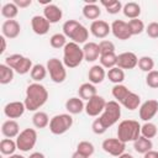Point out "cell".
<instances>
[{"instance_id": "1", "label": "cell", "mask_w": 158, "mask_h": 158, "mask_svg": "<svg viewBox=\"0 0 158 158\" xmlns=\"http://www.w3.org/2000/svg\"><path fill=\"white\" fill-rule=\"evenodd\" d=\"M48 100V91L41 83H32L26 88L25 106L28 111H38Z\"/></svg>"}, {"instance_id": "2", "label": "cell", "mask_w": 158, "mask_h": 158, "mask_svg": "<svg viewBox=\"0 0 158 158\" xmlns=\"http://www.w3.org/2000/svg\"><path fill=\"white\" fill-rule=\"evenodd\" d=\"M63 35L72 40V42L74 43H86V40L89 37V31L88 28L81 25L80 22H78L77 20H67L63 23Z\"/></svg>"}, {"instance_id": "3", "label": "cell", "mask_w": 158, "mask_h": 158, "mask_svg": "<svg viewBox=\"0 0 158 158\" xmlns=\"http://www.w3.org/2000/svg\"><path fill=\"white\" fill-rule=\"evenodd\" d=\"M141 136V125L136 120H123L117 127V138L125 143L135 142Z\"/></svg>"}, {"instance_id": "4", "label": "cell", "mask_w": 158, "mask_h": 158, "mask_svg": "<svg viewBox=\"0 0 158 158\" xmlns=\"http://www.w3.org/2000/svg\"><path fill=\"white\" fill-rule=\"evenodd\" d=\"M84 60L83 48L79 47L78 43L68 42L63 48V63L67 68H77Z\"/></svg>"}, {"instance_id": "5", "label": "cell", "mask_w": 158, "mask_h": 158, "mask_svg": "<svg viewBox=\"0 0 158 158\" xmlns=\"http://www.w3.org/2000/svg\"><path fill=\"white\" fill-rule=\"evenodd\" d=\"M120 117H121V105L117 101L111 100V101L106 102V106H105L102 114L98 117V120L107 130L109 127L114 126L118 121Z\"/></svg>"}, {"instance_id": "6", "label": "cell", "mask_w": 158, "mask_h": 158, "mask_svg": "<svg viewBox=\"0 0 158 158\" xmlns=\"http://www.w3.org/2000/svg\"><path fill=\"white\" fill-rule=\"evenodd\" d=\"M5 64L9 65L11 69H14L15 73L20 75H25L30 73L33 67L32 60L28 57H25L20 53H14V54L7 56L5 58Z\"/></svg>"}, {"instance_id": "7", "label": "cell", "mask_w": 158, "mask_h": 158, "mask_svg": "<svg viewBox=\"0 0 158 158\" xmlns=\"http://www.w3.org/2000/svg\"><path fill=\"white\" fill-rule=\"evenodd\" d=\"M73 126V117L70 114H59L51 118L49 131L53 135H63Z\"/></svg>"}, {"instance_id": "8", "label": "cell", "mask_w": 158, "mask_h": 158, "mask_svg": "<svg viewBox=\"0 0 158 158\" xmlns=\"http://www.w3.org/2000/svg\"><path fill=\"white\" fill-rule=\"evenodd\" d=\"M47 70L49 73V77L53 83L60 84L67 79V69L62 60L58 58H51L47 62Z\"/></svg>"}, {"instance_id": "9", "label": "cell", "mask_w": 158, "mask_h": 158, "mask_svg": "<svg viewBox=\"0 0 158 158\" xmlns=\"http://www.w3.org/2000/svg\"><path fill=\"white\" fill-rule=\"evenodd\" d=\"M36 142H37V131L35 128H25L16 137L17 149H20L21 152L31 151L36 146Z\"/></svg>"}, {"instance_id": "10", "label": "cell", "mask_w": 158, "mask_h": 158, "mask_svg": "<svg viewBox=\"0 0 158 158\" xmlns=\"http://www.w3.org/2000/svg\"><path fill=\"white\" fill-rule=\"evenodd\" d=\"M106 100L100 96V95H95L94 98H91L90 100L86 101L85 104V112L88 116H91V117H96V116H100L106 106Z\"/></svg>"}, {"instance_id": "11", "label": "cell", "mask_w": 158, "mask_h": 158, "mask_svg": "<svg viewBox=\"0 0 158 158\" xmlns=\"http://www.w3.org/2000/svg\"><path fill=\"white\" fill-rule=\"evenodd\" d=\"M101 147L106 153H109L114 157H118L122 153H125L126 143L120 141L118 138H106L102 141Z\"/></svg>"}, {"instance_id": "12", "label": "cell", "mask_w": 158, "mask_h": 158, "mask_svg": "<svg viewBox=\"0 0 158 158\" xmlns=\"http://www.w3.org/2000/svg\"><path fill=\"white\" fill-rule=\"evenodd\" d=\"M158 112V101L154 99H149L147 101H144L141 106H139V118L144 122L151 121Z\"/></svg>"}, {"instance_id": "13", "label": "cell", "mask_w": 158, "mask_h": 158, "mask_svg": "<svg viewBox=\"0 0 158 158\" xmlns=\"http://www.w3.org/2000/svg\"><path fill=\"white\" fill-rule=\"evenodd\" d=\"M110 26H111V32L116 38H118L121 41H126L132 37L128 25L123 20H115V21H112V23Z\"/></svg>"}, {"instance_id": "14", "label": "cell", "mask_w": 158, "mask_h": 158, "mask_svg": "<svg viewBox=\"0 0 158 158\" xmlns=\"http://www.w3.org/2000/svg\"><path fill=\"white\" fill-rule=\"evenodd\" d=\"M26 111V106L23 101H11L4 106V114L10 120L21 117Z\"/></svg>"}, {"instance_id": "15", "label": "cell", "mask_w": 158, "mask_h": 158, "mask_svg": "<svg viewBox=\"0 0 158 158\" xmlns=\"http://www.w3.org/2000/svg\"><path fill=\"white\" fill-rule=\"evenodd\" d=\"M138 64V57L133 52H123L117 56V67L121 69H133Z\"/></svg>"}, {"instance_id": "16", "label": "cell", "mask_w": 158, "mask_h": 158, "mask_svg": "<svg viewBox=\"0 0 158 158\" xmlns=\"http://www.w3.org/2000/svg\"><path fill=\"white\" fill-rule=\"evenodd\" d=\"M20 31H21V25L16 20H6L1 26L2 36L9 40L16 38L20 35Z\"/></svg>"}, {"instance_id": "17", "label": "cell", "mask_w": 158, "mask_h": 158, "mask_svg": "<svg viewBox=\"0 0 158 158\" xmlns=\"http://www.w3.org/2000/svg\"><path fill=\"white\" fill-rule=\"evenodd\" d=\"M31 27H32V31H33L36 35L43 36V35H46V33L49 31L51 23L48 22V20H47L44 16L35 15V16L31 19Z\"/></svg>"}, {"instance_id": "18", "label": "cell", "mask_w": 158, "mask_h": 158, "mask_svg": "<svg viewBox=\"0 0 158 158\" xmlns=\"http://www.w3.org/2000/svg\"><path fill=\"white\" fill-rule=\"evenodd\" d=\"M90 32L96 38H105L111 32V26L104 20H95L90 25Z\"/></svg>"}, {"instance_id": "19", "label": "cell", "mask_w": 158, "mask_h": 158, "mask_svg": "<svg viewBox=\"0 0 158 158\" xmlns=\"http://www.w3.org/2000/svg\"><path fill=\"white\" fill-rule=\"evenodd\" d=\"M43 16L48 20V22L52 23H57L62 20L63 17V11L59 6L54 5V4H49L47 6H44L43 9Z\"/></svg>"}, {"instance_id": "20", "label": "cell", "mask_w": 158, "mask_h": 158, "mask_svg": "<svg viewBox=\"0 0 158 158\" xmlns=\"http://www.w3.org/2000/svg\"><path fill=\"white\" fill-rule=\"evenodd\" d=\"M83 53H84V59L86 62H95L96 59L100 58V49L99 44L95 42H86L83 47Z\"/></svg>"}, {"instance_id": "21", "label": "cell", "mask_w": 158, "mask_h": 158, "mask_svg": "<svg viewBox=\"0 0 158 158\" xmlns=\"http://www.w3.org/2000/svg\"><path fill=\"white\" fill-rule=\"evenodd\" d=\"M88 78H89V83L91 84H100L104 81V79L106 78V72L105 68L101 67L100 64H95L93 65L89 72H88Z\"/></svg>"}, {"instance_id": "22", "label": "cell", "mask_w": 158, "mask_h": 158, "mask_svg": "<svg viewBox=\"0 0 158 158\" xmlns=\"http://www.w3.org/2000/svg\"><path fill=\"white\" fill-rule=\"evenodd\" d=\"M65 110L68 111V114L70 115H78L80 112H83L85 110V105L84 101L79 98V96H73L69 98L65 101Z\"/></svg>"}, {"instance_id": "23", "label": "cell", "mask_w": 158, "mask_h": 158, "mask_svg": "<svg viewBox=\"0 0 158 158\" xmlns=\"http://www.w3.org/2000/svg\"><path fill=\"white\" fill-rule=\"evenodd\" d=\"M1 133L6 138H15L20 135V126L15 120H6L1 126Z\"/></svg>"}, {"instance_id": "24", "label": "cell", "mask_w": 158, "mask_h": 158, "mask_svg": "<svg viewBox=\"0 0 158 158\" xmlns=\"http://www.w3.org/2000/svg\"><path fill=\"white\" fill-rule=\"evenodd\" d=\"M83 16L88 20H98L99 16L101 15V10L96 2H85L83 6Z\"/></svg>"}, {"instance_id": "25", "label": "cell", "mask_w": 158, "mask_h": 158, "mask_svg": "<svg viewBox=\"0 0 158 158\" xmlns=\"http://www.w3.org/2000/svg\"><path fill=\"white\" fill-rule=\"evenodd\" d=\"M122 12L126 17H128L130 20H133V19H138L139 15H141V6L138 2H135V1H130V2H126L122 7Z\"/></svg>"}, {"instance_id": "26", "label": "cell", "mask_w": 158, "mask_h": 158, "mask_svg": "<svg viewBox=\"0 0 158 158\" xmlns=\"http://www.w3.org/2000/svg\"><path fill=\"white\" fill-rule=\"evenodd\" d=\"M78 95L81 100H90L91 98H94L95 95H98L96 93V88L94 84L91 83H83L79 89H78Z\"/></svg>"}, {"instance_id": "27", "label": "cell", "mask_w": 158, "mask_h": 158, "mask_svg": "<svg viewBox=\"0 0 158 158\" xmlns=\"http://www.w3.org/2000/svg\"><path fill=\"white\" fill-rule=\"evenodd\" d=\"M133 148L137 153H141V154H144L147 153L148 151H151L153 148V143L149 138H146L143 136H139L135 142H133Z\"/></svg>"}, {"instance_id": "28", "label": "cell", "mask_w": 158, "mask_h": 158, "mask_svg": "<svg viewBox=\"0 0 158 158\" xmlns=\"http://www.w3.org/2000/svg\"><path fill=\"white\" fill-rule=\"evenodd\" d=\"M121 105H122L123 107H126L127 110L133 111V110H136V109H138V107L141 106V98H139L138 94L131 91V93L126 96V99L121 102Z\"/></svg>"}, {"instance_id": "29", "label": "cell", "mask_w": 158, "mask_h": 158, "mask_svg": "<svg viewBox=\"0 0 158 158\" xmlns=\"http://www.w3.org/2000/svg\"><path fill=\"white\" fill-rule=\"evenodd\" d=\"M111 93H112V96H114L115 101H117L118 104H121L126 99V96L131 93V90L126 85H123V84H116V85L112 86Z\"/></svg>"}, {"instance_id": "30", "label": "cell", "mask_w": 158, "mask_h": 158, "mask_svg": "<svg viewBox=\"0 0 158 158\" xmlns=\"http://www.w3.org/2000/svg\"><path fill=\"white\" fill-rule=\"evenodd\" d=\"M49 117L44 111H36L32 116V123L36 128H44L49 126Z\"/></svg>"}, {"instance_id": "31", "label": "cell", "mask_w": 158, "mask_h": 158, "mask_svg": "<svg viewBox=\"0 0 158 158\" xmlns=\"http://www.w3.org/2000/svg\"><path fill=\"white\" fill-rule=\"evenodd\" d=\"M100 65L104 67L105 69H111L114 67H117V54L114 53H105L100 54Z\"/></svg>"}, {"instance_id": "32", "label": "cell", "mask_w": 158, "mask_h": 158, "mask_svg": "<svg viewBox=\"0 0 158 158\" xmlns=\"http://www.w3.org/2000/svg\"><path fill=\"white\" fill-rule=\"evenodd\" d=\"M47 72V67H44L43 64H35L30 72V75L35 83H40L46 78Z\"/></svg>"}, {"instance_id": "33", "label": "cell", "mask_w": 158, "mask_h": 158, "mask_svg": "<svg viewBox=\"0 0 158 158\" xmlns=\"http://www.w3.org/2000/svg\"><path fill=\"white\" fill-rule=\"evenodd\" d=\"M106 77L115 85L116 84H122V81L125 80V72H123V69H121L118 67H114V68L109 69V72L106 73Z\"/></svg>"}, {"instance_id": "34", "label": "cell", "mask_w": 158, "mask_h": 158, "mask_svg": "<svg viewBox=\"0 0 158 158\" xmlns=\"http://www.w3.org/2000/svg\"><path fill=\"white\" fill-rule=\"evenodd\" d=\"M17 149V144L16 141H14L12 138H4L0 142V152L4 156H11L15 154V151Z\"/></svg>"}, {"instance_id": "35", "label": "cell", "mask_w": 158, "mask_h": 158, "mask_svg": "<svg viewBox=\"0 0 158 158\" xmlns=\"http://www.w3.org/2000/svg\"><path fill=\"white\" fill-rule=\"evenodd\" d=\"M14 74H15L14 69H11L9 65H6L5 63L0 64V84L6 85L11 83L14 79Z\"/></svg>"}, {"instance_id": "36", "label": "cell", "mask_w": 158, "mask_h": 158, "mask_svg": "<svg viewBox=\"0 0 158 158\" xmlns=\"http://www.w3.org/2000/svg\"><path fill=\"white\" fill-rule=\"evenodd\" d=\"M100 4L106 9L107 14H111V15H116V14H118V12L122 10V7H123L122 2L118 1V0H109V1H106V0H101Z\"/></svg>"}, {"instance_id": "37", "label": "cell", "mask_w": 158, "mask_h": 158, "mask_svg": "<svg viewBox=\"0 0 158 158\" xmlns=\"http://www.w3.org/2000/svg\"><path fill=\"white\" fill-rule=\"evenodd\" d=\"M1 15L7 20H14L19 15V7L15 5V2H6L1 7Z\"/></svg>"}, {"instance_id": "38", "label": "cell", "mask_w": 158, "mask_h": 158, "mask_svg": "<svg viewBox=\"0 0 158 158\" xmlns=\"http://www.w3.org/2000/svg\"><path fill=\"white\" fill-rule=\"evenodd\" d=\"M128 25V28H130V32H131V36H137V35H141L146 27H144V23L142 20L139 19H133V20H130L127 22Z\"/></svg>"}, {"instance_id": "39", "label": "cell", "mask_w": 158, "mask_h": 158, "mask_svg": "<svg viewBox=\"0 0 158 158\" xmlns=\"http://www.w3.org/2000/svg\"><path fill=\"white\" fill-rule=\"evenodd\" d=\"M138 68L142 70V72H146V73H149L153 70L154 68V60L152 57L149 56H142L141 58H138Z\"/></svg>"}, {"instance_id": "40", "label": "cell", "mask_w": 158, "mask_h": 158, "mask_svg": "<svg viewBox=\"0 0 158 158\" xmlns=\"http://www.w3.org/2000/svg\"><path fill=\"white\" fill-rule=\"evenodd\" d=\"M141 136L146 137V138H153L157 136V126L148 121V122H144L142 126H141Z\"/></svg>"}, {"instance_id": "41", "label": "cell", "mask_w": 158, "mask_h": 158, "mask_svg": "<svg viewBox=\"0 0 158 158\" xmlns=\"http://www.w3.org/2000/svg\"><path fill=\"white\" fill-rule=\"evenodd\" d=\"M67 37L63 35V33H54L49 38V44L51 47L56 48V49H59V48H64L65 44H67Z\"/></svg>"}, {"instance_id": "42", "label": "cell", "mask_w": 158, "mask_h": 158, "mask_svg": "<svg viewBox=\"0 0 158 158\" xmlns=\"http://www.w3.org/2000/svg\"><path fill=\"white\" fill-rule=\"evenodd\" d=\"M77 151L89 158V157H91V156L94 154L95 147H94V144H93L91 142H89V141H81V142H79L78 146H77Z\"/></svg>"}, {"instance_id": "43", "label": "cell", "mask_w": 158, "mask_h": 158, "mask_svg": "<svg viewBox=\"0 0 158 158\" xmlns=\"http://www.w3.org/2000/svg\"><path fill=\"white\" fill-rule=\"evenodd\" d=\"M146 84L152 89H158V70H152L146 75Z\"/></svg>"}, {"instance_id": "44", "label": "cell", "mask_w": 158, "mask_h": 158, "mask_svg": "<svg viewBox=\"0 0 158 158\" xmlns=\"http://www.w3.org/2000/svg\"><path fill=\"white\" fill-rule=\"evenodd\" d=\"M99 49H100V54L114 53L115 52V44H114V42H111L109 40H102L99 43Z\"/></svg>"}, {"instance_id": "45", "label": "cell", "mask_w": 158, "mask_h": 158, "mask_svg": "<svg viewBox=\"0 0 158 158\" xmlns=\"http://www.w3.org/2000/svg\"><path fill=\"white\" fill-rule=\"evenodd\" d=\"M146 33L148 37L151 38H158V22H151L148 23V26L146 27Z\"/></svg>"}, {"instance_id": "46", "label": "cell", "mask_w": 158, "mask_h": 158, "mask_svg": "<svg viewBox=\"0 0 158 158\" xmlns=\"http://www.w3.org/2000/svg\"><path fill=\"white\" fill-rule=\"evenodd\" d=\"M91 130H93V132H94L95 135H102V133H105V132H106V128L102 126V123H101L98 118H95V120L93 121Z\"/></svg>"}, {"instance_id": "47", "label": "cell", "mask_w": 158, "mask_h": 158, "mask_svg": "<svg viewBox=\"0 0 158 158\" xmlns=\"http://www.w3.org/2000/svg\"><path fill=\"white\" fill-rule=\"evenodd\" d=\"M14 2H15V5H16L19 9H25V7L31 6L32 0H14Z\"/></svg>"}, {"instance_id": "48", "label": "cell", "mask_w": 158, "mask_h": 158, "mask_svg": "<svg viewBox=\"0 0 158 158\" xmlns=\"http://www.w3.org/2000/svg\"><path fill=\"white\" fill-rule=\"evenodd\" d=\"M143 158H158V152L151 149V151H148L147 153L143 154Z\"/></svg>"}, {"instance_id": "49", "label": "cell", "mask_w": 158, "mask_h": 158, "mask_svg": "<svg viewBox=\"0 0 158 158\" xmlns=\"http://www.w3.org/2000/svg\"><path fill=\"white\" fill-rule=\"evenodd\" d=\"M0 43H1V48H0V54H2L6 51V38L1 35L0 36Z\"/></svg>"}, {"instance_id": "50", "label": "cell", "mask_w": 158, "mask_h": 158, "mask_svg": "<svg viewBox=\"0 0 158 158\" xmlns=\"http://www.w3.org/2000/svg\"><path fill=\"white\" fill-rule=\"evenodd\" d=\"M28 158H46V157H44V154L41 153V152H33V153L30 154Z\"/></svg>"}, {"instance_id": "51", "label": "cell", "mask_w": 158, "mask_h": 158, "mask_svg": "<svg viewBox=\"0 0 158 158\" xmlns=\"http://www.w3.org/2000/svg\"><path fill=\"white\" fill-rule=\"evenodd\" d=\"M72 158H88V157L84 156V154H81V153H79L78 151H75V152L72 154Z\"/></svg>"}, {"instance_id": "52", "label": "cell", "mask_w": 158, "mask_h": 158, "mask_svg": "<svg viewBox=\"0 0 158 158\" xmlns=\"http://www.w3.org/2000/svg\"><path fill=\"white\" fill-rule=\"evenodd\" d=\"M117 158H133V156L132 154H130V153H122L121 156H118Z\"/></svg>"}, {"instance_id": "53", "label": "cell", "mask_w": 158, "mask_h": 158, "mask_svg": "<svg viewBox=\"0 0 158 158\" xmlns=\"http://www.w3.org/2000/svg\"><path fill=\"white\" fill-rule=\"evenodd\" d=\"M7 158H26V157H23L22 154H16V153H15V154H11V156H9Z\"/></svg>"}]
</instances>
